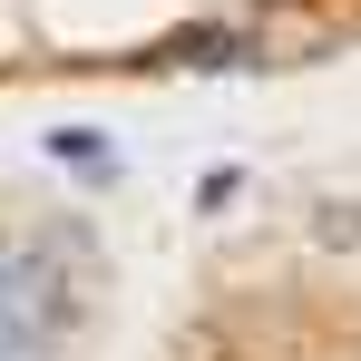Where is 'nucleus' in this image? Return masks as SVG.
Instances as JSON below:
<instances>
[{"label": "nucleus", "mask_w": 361, "mask_h": 361, "mask_svg": "<svg viewBox=\"0 0 361 361\" xmlns=\"http://www.w3.org/2000/svg\"><path fill=\"white\" fill-rule=\"evenodd\" d=\"M68 322H78V293H68V254H20V274L0 283V352L49 361Z\"/></svg>", "instance_id": "nucleus-1"}, {"label": "nucleus", "mask_w": 361, "mask_h": 361, "mask_svg": "<svg viewBox=\"0 0 361 361\" xmlns=\"http://www.w3.org/2000/svg\"><path fill=\"white\" fill-rule=\"evenodd\" d=\"M49 157H59L68 176H88V185H118V147H108L98 127H59V137H49Z\"/></svg>", "instance_id": "nucleus-2"}, {"label": "nucleus", "mask_w": 361, "mask_h": 361, "mask_svg": "<svg viewBox=\"0 0 361 361\" xmlns=\"http://www.w3.org/2000/svg\"><path fill=\"white\" fill-rule=\"evenodd\" d=\"M302 225H312V244L352 254V244H361V205H352V195H312V205H302Z\"/></svg>", "instance_id": "nucleus-3"}, {"label": "nucleus", "mask_w": 361, "mask_h": 361, "mask_svg": "<svg viewBox=\"0 0 361 361\" xmlns=\"http://www.w3.org/2000/svg\"><path fill=\"white\" fill-rule=\"evenodd\" d=\"M10 274H20V254H10V235H0V283H10Z\"/></svg>", "instance_id": "nucleus-4"}]
</instances>
